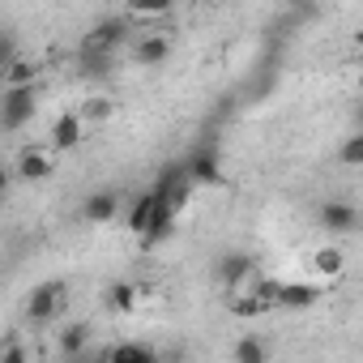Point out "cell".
I'll list each match as a JSON object with an SVG mask.
<instances>
[{
  "instance_id": "3957f363",
  "label": "cell",
  "mask_w": 363,
  "mask_h": 363,
  "mask_svg": "<svg viewBox=\"0 0 363 363\" xmlns=\"http://www.w3.org/2000/svg\"><path fill=\"white\" fill-rule=\"evenodd\" d=\"M60 312H65V282L48 278L26 295V320L30 325H52Z\"/></svg>"
},
{
  "instance_id": "52a82bcc",
  "label": "cell",
  "mask_w": 363,
  "mask_h": 363,
  "mask_svg": "<svg viewBox=\"0 0 363 363\" xmlns=\"http://www.w3.org/2000/svg\"><path fill=\"white\" fill-rule=\"evenodd\" d=\"M257 274H261V265H257V257H252V252H227V257L218 261V278H223V286H227V291L248 286V278H257Z\"/></svg>"
},
{
  "instance_id": "5bb4252c",
  "label": "cell",
  "mask_w": 363,
  "mask_h": 363,
  "mask_svg": "<svg viewBox=\"0 0 363 363\" xmlns=\"http://www.w3.org/2000/svg\"><path fill=\"white\" fill-rule=\"evenodd\" d=\"M150 218H154V193L145 189V193H137V197L128 201V210H124V227H128L133 235H145Z\"/></svg>"
},
{
  "instance_id": "277c9868",
  "label": "cell",
  "mask_w": 363,
  "mask_h": 363,
  "mask_svg": "<svg viewBox=\"0 0 363 363\" xmlns=\"http://www.w3.org/2000/svg\"><path fill=\"white\" fill-rule=\"evenodd\" d=\"M9 171L22 179V184H43V179H52V171H56V158H52L48 145H22Z\"/></svg>"
},
{
  "instance_id": "603a6c76",
  "label": "cell",
  "mask_w": 363,
  "mask_h": 363,
  "mask_svg": "<svg viewBox=\"0 0 363 363\" xmlns=\"http://www.w3.org/2000/svg\"><path fill=\"white\" fill-rule=\"evenodd\" d=\"M13 65V39L9 35H0V73H5Z\"/></svg>"
},
{
  "instance_id": "9c48e42d",
  "label": "cell",
  "mask_w": 363,
  "mask_h": 363,
  "mask_svg": "<svg viewBox=\"0 0 363 363\" xmlns=\"http://www.w3.org/2000/svg\"><path fill=\"white\" fill-rule=\"evenodd\" d=\"M320 295H325V291H320L316 282H282L274 308H282V312H308V308L320 303Z\"/></svg>"
},
{
  "instance_id": "cb8c5ba5",
  "label": "cell",
  "mask_w": 363,
  "mask_h": 363,
  "mask_svg": "<svg viewBox=\"0 0 363 363\" xmlns=\"http://www.w3.org/2000/svg\"><path fill=\"white\" fill-rule=\"evenodd\" d=\"M9 179H13V171H9L5 162H0V197H5V193H9Z\"/></svg>"
},
{
  "instance_id": "8fae6325",
  "label": "cell",
  "mask_w": 363,
  "mask_h": 363,
  "mask_svg": "<svg viewBox=\"0 0 363 363\" xmlns=\"http://www.w3.org/2000/svg\"><path fill=\"white\" fill-rule=\"evenodd\" d=\"M312 269H316L320 278L337 282V278L346 274V252H342V244H320V248L312 252Z\"/></svg>"
},
{
  "instance_id": "44dd1931",
  "label": "cell",
  "mask_w": 363,
  "mask_h": 363,
  "mask_svg": "<svg viewBox=\"0 0 363 363\" xmlns=\"http://www.w3.org/2000/svg\"><path fill=\"white\" fill-rule=\"evenodd\" d=\"M337 158H342L346 167H359V162H363V137H346V141H342V154H337Z\"/></svg>"
},
{
  "instance_id": "ba28073f",
  "label": "cell",
  "mask_w": 363,
  "mask_h": 363,
  "mask_svg": "<svg viewBox=\"0 0 363 363\" xmlns=\"http://www.w3.org/2000/svg\"><path fill=\"white\" fill-rule=\"evenodd\" d=\"M48 141H52L48 150H56V154L77 150V145L86 141V124H82V116H77V111H60V116L52 120V137H48Z\"/></svg>"
},
{
  "instance_id": "d6986e66",
  "label": "cell",
  "mask_w": 363,
  "mask_h": 363,
  "mask_svg": "<svg viewBox=\"0 0 363 363\" xmlns=\"http://www.w3.org/2000/svg\"><path fill=\"white\" fill-rule=\"evenodd\" d=\"M171 13V0H133L124 9L128 22H150V18H167Z\"/></svg>"
},
{
  "instance_id": "4fadbf2b",
  "label": "cell",
  "mask_w": 363,
  "mask_h": 363,
  "mask_svg": "<svg viewBox=\"0 0 363 363\" xmlns=\"http://www.w3.org/2000/svg\"><path fill=\"white\" fill-rule=\"evenodd\" d=\"M120 193H111V189H99V193H90L86 197V218L90 223H111L116 214H120Z\"/></svg>"
},
{
  "instance_id": "5b68a950",
  "label": "cell",
  "mask_w": 363,
  "mask_h": 363,
  "mask_svg": "<svg viewBox=\"0 0 363 363\" xmlns=\"http://www.w3.org/2000/svg\"><path fill=\"white\" fill-rule=\"evenodd\" d=\"M184 175H189V184H223V154L218 145H197L189 158H184Z\"/></svg>"
},
{
  "instance_id": "ac0fdd59",
  "label": "cell",
  "mask_w": 363,
  "mask_h": 363,
  "mask_svg": "<svg viewBox=\"0 0 363 363\" xmlns=\"http://www.w3.org/2000/svg\"><path fill=\"white\" fill-rule=\"evenodd\" d=\"M137 299H141V291L133 282H111L107 286V308L111 312H137Z\"/></svg>"
},
{
  "instance_id": "7402d4cb",
  "label": "cell",
  "mask_w": 363,
  "mask_h": 363,
  "mask_svg": "<svg viewBox=\"0 0 363 363\" xmlns=\"http://www.w3.org/2000/svg\"><path fill=\"white\" fill-rule=\"evenodd\" d=\"M0 363H30V350L22 346V342H5V346H0Z\"/></svg>"
},
{
  "instance_id": "6da1fadb",
  "label": "cell",
  "mask_w": 363,
  "mask_h": 363,
  "mask_svg": "<svg viewBox=\"0 0 363 363\" xmlns=\"http://www.w3.org/2000/svg\"><path fill=\"white\" fill-rule=\"evenodd\" d=\"M128 35H133V22L124 18V13H111V18H103L99 26H90V35H86V56H111L116 48H124L128 43Z\"/></svg>"
},
{
  "instance_id": "8992f818",
  "label": "cell",
  "mask_w": 363,
  "mask_h": 363,
  "mask_svg": "<svg viewBox=\"0 0 363 363\" xmlns=\"http://www.w3.org/2000/svg\"><path fill=\"white\" fill-rule=\"evenodd\" d=\"M167 56H171V35H162V30L133 35V60H137L141 69H158Z\"/></svg>"
},
{
  "instance_id": "e0dca14e",
  "label": "cell",
  "mask_w": 363,
  "mask_h": 363,
  "mask_svg": "<svg viewBox=\"0 0 363 363\" xmlns=\"http://www.w3.org/2000/svg\"><path fill=\"white\" fill-rule=\"evenodd\" d=\"M35 77H39V65L13 56V65L5 69V90H26V86H35Z\"/></svg>"
},
{
  "instance_id": "7c38bea8",
  "label": "cell",
  "mask_w": 363,
  "mask_h": 363,
  "mask_svg": "<svg viewBox=\"0 0 363 363\" xmlns=\"http://www.w3.org/2000/svg\"><path fill=\"white\" fill-rule=\"evenodd\" d=\"M86 346H90V325H86V320H69V325L56 333V350H60L65 359H77Z\"/></svg>"
},
{
  "instance_id": "7a4b0ae2",
  "label": "cell",
  "mask_w": 363,
  "mask_h": 363,
  "mask_svg": "<svg viewBox=\"0 0 363 363\" xmlns=\"http://www.w3.org/2000/svg\"><path fill=\"white\" fill-rule=\"evenodd\" d=\"M39 111V90L26 86V90H5L0 94V128L5 133H22Z\"/></svg>"
},
{
  "instance_id": "ffe728a7",
  "label": "cell",
  "mask_w": 363,
  "mask_h": 363,
  "mask_svg": "<svg viewBox=\"0 0 363 363\" xmlns=\"http://www.w3.org/2000/svg\"><path fill=\"white\" fill-rule=\"evenodd\" d=\"M77 116H82L86 128H90V124H103V120L111 116V99H107V94H90V99L77 107Z\"/></svg>"
},
{
  "instance_id": "30bf717a",
  "label": "cell",
  "mask_w": 363,
  "mask_h": 363,
  "mask_svg": "<svg viewBox=\"0 0 363 363\" xmlns=\"http://www.w3.org/2000/svg\"><path fill=\"white\" fill-rule=\"evenodd\" d=\"M316 223L329 235H350V231H359V210L350 201H325L320 214H316Z\"/></svg>"
},
{
  "instance_id": "9a60e30c",
  "label": "cell",
  "mask_w": 363,
  "mask_h": 363,
  "mask_svg": "<svg viewBox=\"0 0 363 363\" xmlns=\"http://www.w3.org/2000/svg\"><path fill=\"white\" fill-rule=\"evenodd\" d=\"M103 363H158V350L145 346V342H120V346L107 350Z\"/></svg>"
},
{
  "instance_id": "2e32d148",
  "label": "cell",
  "mask_w": 363,
  "mask_h": 363,
  "mask_svg": "<svg viewBox=\"0 0 363 363\" xmlns=\"http://www.w3.org/2000/svg\"><path fill=\"white\" fill-rule=\"evenodd\" d=\"M231 359H235V363H269V342H265L261 333H244V337L235 342Z\"/></svg>"
}]
</instances>
